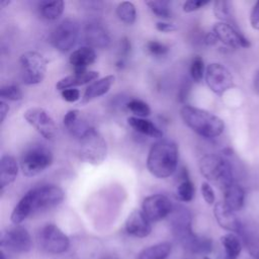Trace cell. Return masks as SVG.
<instances>
[{
	"mask_svg": "<svg viewBox=\"0 0 259 259\" xmlns=\"http://www.w3.org/2000/svg\"><path fill=\"white\" fill-rule=\"evenodd\" d=\"M178 164V147L170 140H160L152 145L148 157L147 168L157 178L171 176Z\"/></svg>",
	"mask_w": 259,
	"mask_h": 259,
	"instance_id": "obj_1",
	"label": "cell"
},
{
	"mask_svg": "<svg viewBox=\"0 0 259 259\" xmlns=\"http://www.w3.org/2000/svg\"><path fill=\"white\" fill-rule=\"evenodd\" d=\"M180 116L188 127L204 138H217L225 130L222 118L195 106L184 105L180 109Z\"/></svg>",
	"mask_w": 259,
	"mask_h": 259,
	"instance_id": "obj_2",
	"label": "cell"
},
{
	"mask_svg": "<svg viewBox=\"0 0 259 259\" xmlns=\"http://www.w3.org/2000/svg\"><path fill=\"white\" fill-rule=\"evenodd\" d=\"M198 167L201 175L206 180L219 185L223 189L234 182L231 164L219 155H204L200 158Z\"/></svg>",
	"mask_w": 259,
	"mask_h": 259,
	"instance_id": "obj_3",
	"label": "cell"
},
{
	"mask_svg": "<svg viewBox=\"0 0 259 259\" xmlns=\"http://www.w3.org/2000/svg\"><path fill=\"white\" fill-rule=\"evenodd\" d=\"M79 158L91 165L101 164L107 153V146L104 138L98 131L90 126L79 138Z\"/></svg>",
	"mask_w": 259,
	"mask_h": 259,
	"instance_id": "obj_4",
	"label": "cell"
},
{
	"mask_svg": "<svg viewBox=\"0 0 259 259\" xmlns=\"http://www.w3.org/2000/svg\"><path fill=\"white\" fill-rule=\"evenodd\" d=\"M53 163V154L42 145H34L26 149L20 158L19 166L22 174L26 177L35 176Z\"/></svg>",
	"mask_w": 259,
	"mask_h": 259,
	"instance_id": "obj_5",
	"label": "cell"
},
{
	"mask_svg": "<svg viewBox=\"0 0 259 259\" xmlns=\"http://www.w3.org/2000/svg\"><path fill=\"white\" fill-rule=\"evenodd\" d=\"M20 75L22 82L26 85L40 83L47 73L48 61L38 52L28 51L23 53L19 59Z\"/></svg>",
	"mask_w": 259,
	"mask_h": 259,
	"instance_id": "obj_6",
	"label": "cell"
},
{
	"mask_svg": "<svg viewBox=\"0 0 259 259\" xmlns=\"http://www.w3.org/2000/svg\"><path fill=\"white\" fill-rule=\"evenodd\" d=\"M30 199L33 212L59 205L65 197L63 189L57 185L47 184L34 187L26 192Z\"/></svg>",
	"mask_w": 259,
	"mask_h": 259,
	"instance_id": "obj_7",
	"label": "cell"
},
{
	"mask_svg": "<svg viewBox=\"0 0 259 259\" xmlns=\"http://www.w3.org/2000/svg\"><path fill=\"white\" fill-rule=\"evenodd\" d=\"M38 243L41 249L51 254L64 253L70 246L69 237L54 224H48L41 228L38 233Z\"/></svg>",
	"mask_w": 259,
	"mask_h": 259,
	"instance_id": "obj_8",
	"label": "cell"
},
{
	"mask_svg": "<svg viewBox=\"0 0 259 259\" xmlns=\"http://www.w3.org/2000/svg\"><path fill=\"white\" fill-rule=\"evenodd\" d=\"M78 36H79L78 23L71 18H67L61 21L56 26V28L52 33L51 41L58 51L62 53H66L75 46V44L77 42Z\"/></svg>",
	"mask_w": 259,
	"mask_h": 259,
	"instance_id": "obj_9",
	"label": "cell"
},
{
	"mask_svg": "<svg viewBox=\"0 0 259 259\" xmlns=\"http://www.w3.org/2000/svg\"><path fill=\"white\" fill-rule=\"evenodd\" d=\"M205 82L215 94L222 95L234 86V78L230 70L220 63H211L205 69Z\"/></svg>",
	"mask_w": 259,
	"mask_h": 259,
	"instance_id": "obj_10",
	"label": "cell"
},
{
	"mask_svg": "<svg viewBox=\"0 0 259 259\" xmlns=\"http://www.w3.org/2000/svg\"><path fill=\"white\" fill-rule=\"evenodd\" d=\"M23 117L45 139L53 141L56 138V122L46 109L41 107H30L24 111Z\"/></svg>",
	"mask_w": 259,
	"mask_h": 259,
	"instance_id": "obj_11",
	"label": "cell"
},
{
	"mask_svg": "<svg viewBox=\"0 0 259 259\" xmlns=\"http://www.w3.org/2000/svg\"><path fill=\"white\" fill-rule=\"evenodd\" d=\"M1 247L12 252L26 253L32 248V239L25 228L15 226L1 234Z\"/></svg>",
	"mask_w": 259,
	"mask_h": 259,
	"instance_id": "obj_12",
	"label": "cell"
},
{
	"mask_svg": "<svg viewBox=\"0 0 259 259\" xmlns=\"http://www.w3.org/2000/svg\"><path fill=\"white\" fill-rule=\"evenodd\" d=\"M171 200L163 194H153L144 198L142 210L153 223L169 217L173 210Z\"/></svg>",
	"mask_w": 259,
	"mask_h": 259,
	"instance_id": "obj_13",
	"label": "cell"
},
{
	"mask_svg": "<svg viewBox=\"0 0 259 259\" xmlns=\"http://www.w3.org/2000/svg\"><path fill=\"white\" fill-rule=\"evenodd\" d=\"M217 39L232 48H249L250 41L232 24L227 22H218L211 30Z\"/></svg>",
	"mask_w": 259,
	"mask_h": 259,
	"instance_id": "obj_14",
	"label": "cell"
},
{
	"mask_svg": "<svg viewBox=\"0 0 259 259\" xmlns=\"http://www.w3.org/2000/svg\"><path fill=\"white\" fill-rule=\"evenodd\" d=\"M170 225L174 236L181 242L193 233L191 229V215L187 208L178 205L174 206L170 214Z\"/></svg>",
	"mask_w": 259,
	"mask_h": 259,
	"instance_id": "obj_15",
	"label": "cell"
},
{
	"mask_svg": "<svg viewBox=\"0 0 259 259\" xmlns=\"http://www.w3.org/2000/svg\"><path fill=\"white\" fill-rule=\"evenodd\" d=\"M213 215L219 226L234 234L242 233V224L235 211L226 205L224 201H218L213 206Z\"/></svg>",
	"mask_w": 259,
	"mask_h": 259,
	"instance_id": "obj_16",
	"label": "cell"
},
{
	"mask_svg": "<svg viewBox=\"0 0 259 259\" xmlns=\"http://www.w3.org/2000/svg\"><path fill=\"white\" fill-rule=\"evenodd\" d=\"M125 231L136 238H145L152 232V222L142 209H135L125 221Z\"/></svg>",
	"mask_w": 259,
	"mask_h": 259,
	"instance_id": "obj_17",
	"label": "cell"
},
{
	"mask_svg": "<svg viewBox=\"0 0 259 259\" xmlns=\"http://www.w3.org/2000/svg\"><path fill=\"white\" fill-rule=\"evenodd\" d=\"M84 34L86 42L92 49H106L110 46V35L99 23H88L85 27Z\"/></svg>",
	"mask_w": 259,
	"mask_h": 259,
	"instance_id": "obj_18",
	"label": "cell"
},
{
	"mask_svg": "<svg viewBox=\"0 0 259 259\" xmlns=\"http://www.w3.org/2000/svg\"><path fill=\"white\" fill-rule=\"evenodd\" d=\"M99 77V73L97 71H80L75 72L72 75L66 76L58 81L56 84V88L58 90H66L70 88H74L76 86H82L84 84L90 83L94 80H97Z\"/></svg>",
	"mask_w": 259,
	"mask_h": 259,
	"instance_id": "obj_19",
	"label": "cell"
},
{
	"mask_svg": "<svg viewBox=\"0 0 259 259\" xmlns=\"http://www.w3.org/2000/svg\"><path fill=\"white\" fill-rule=\"evenodd\" d=\"M114 76L113 75H107L105 77H102L100 79H97L96 81L92 82L85 90L81 103H87L97 97L105 95L111 88L113 82H114Z\"/></svg>",
	"mask_w": 259,
	"mask_h": 259,
	"instance_id": "obj_20",
	"label": "cell"
},
{
	"mask_svg": "<svg viewBox=\"0 0 259 259\" xmlns=\"http://www.w3.org/2000/svg\"><path fill=\"white\" fill-rule=\"evenodd\" d=\"M18 173V165L16 159L11 155H3L0 160V189L9 186L16 179Z\"/></svg>",
	"mask_w": 259,
	"mask_h": 259,
	"instance_id": "obj_21",
	"label": "cell"
},
{
	"mask_svg": "<svg viewBox=\"0 0 259 259\" xmlns=\"http://www.w3.org/2000/svg\"><path fill=\"white\" fill-rule=\"evenodd\" d=\"M96 60V53L90 47H82L73 51L69 62L74 67L75 72L86 71V68L92 65Z\"/></svg>",
	"mask_w": 259,
	"mask_h": 259,
	"instance_id": "obj_22",
	"label": "cell"
},
{
	"mask_svg": "<svg viewBox=\"0 0 259 259\" xmlns=\"http://www.w3.org/2000/svg\"><path fill=\"white\" fill-rule=\"evenodd\" d=\"M184 249L193 254L199 255H207L212 251V241L206 237H200L196 234L192 233L187 238L180 242Z\"/></svg>",
	"mask_w": 259,
	"mask_h": 259,
	"instance_id": "obj_23",
	"label": "cell"
},
{
	"mask_svg": "<svg viewBox=\"0 0 259 259\" xmlns=\"http://www.w3.org/2000/svg\"><path fill=\"white\" fill-rule=\"evenodd\" d=\"M224 202L235 212L240 210L245 202V190L243 187L235 182L223 189Z\"/></svg>",
	"mask_w": 259,
	"mask_h": 259,
	"instance_id": "obj_24",
	"label": "cell"
},
{
	"mask_svg": "<svg viewBox=\"0 0 259 259\" xmlns=\"http://www.w3.org/2000/svg\"><path fill=\"white\" fill-rule=\"evenodd\" d=\"M127 123L128 125L134 128L136 132L152 137V138H162L163 133L162 131L151 120L147 118H142V117H137V116H130L127 118Z\"/></svg>",
	"mask_w": 259,
	"mask_h": 259,
	"instance_id": "obj_25",
	"label": "cell"
},
{
	"mask_svg": "<svg viewBox=\"0 0 259 259\" xmlns=\"http://www.w3.org/2000/svg\"><path fill=\"white\" fill-rule=\"evenodd\" d=\"M221 243L224 248L223 259H238L242 252V242L237 234L228 233L221 237Z\"/></svg>",
	"mask_w": 259,
	"mask_h": 259,
	"instance_id": "obj_26",
	"label": "cell"
},
{
	"mask_svg": "<svg viewBox=\"0 0 259 259\" xmlns=\"http://www.w3.org/2000/svg\"><path fill=\"white\" fill-rule=\"evenodd\" d=\"M172 250L169 242H160L144 248L138 255V259H167Z\"/></svg>",
	"mask_w": 259,
	"mask_h": 259,
	"instance_id": "obj_27",
	"label": "cell"
},
{
	"mask_svg": "<svg viewBox=\"0 0 259 259\" xmlns=\"http://www.w3.org/2000/svg\"><path fill=\"white\" fill-rule=\"evenodd\" d=\"M65 3L62 0L41 1L38 4V10L42 18L54 21L57 20L64 12Z\"/></svg>",
	"mask_w": 259,
	"mask_h": 259,
	"instance_id": "obj_28",
	"label": "cell"
},
{
	"mask_svg": "<svg viewBox=\"0 0 259 259\" xmlns=\"http://www.w3.org/2000/svg\"><path fill=\"white\" fill-rule=\"evenodd\" d=\"M32 212L33 209L30 199L27 196V194H24L18 201V203L14 206L10 215V221L17 226L20 223H22L27 217H29Z\"/></svg>",
	"mask_w": 259,
	"mask_h": 259,
	"instance_id": "obj_29",
	"label": "cell"
},
{
	"mask_svg": "<svg viewBox=\"0 0 259 259\" xmlns=\"http://www.w3.org/2000/svg\"><path fill=\"white\" fill-rule=\"evenodd\" d=\"M116 15L125 24H133L137 18L136 6L133 2L122 1L116 7Z\"/></svg>",
	"mask_w": 259,
	"mask_h": 259,
	"instance_id": "obj_30",
	"label": "cell"
},
{
	"mask_svg": "<svg viewBox=\"0 0 259 259\" xmlns=\"http://www.w3.org/2000/svg\"><path fill=\"white\" fill-rule=\"evenodd\" d=\"M194 193H195L194 184L189 179H184L183 181H181L176 191L177 198L183 202H188L192 200Z\"/></svg>",
	"mask_w": 259,
	"mask_h": 259,
	"instance_id": "obj_31",
	"label": "cell"
},
{
	"mask_svg": "<svg viewBox=\"0 0 259 259\" xmlns=\"http://www.w3.org/2000/svg\"><path fill=\"white\" fill-rule=\"evenodd\" d=\"M127 109L134 113L137 117H142L145 118L151 114V108L150 106L143 100L134 98L130 100L126 104Z\"/></svg>",
	"mask_w": 259,
	"mask_h": 259,
	"instance_id": "obj_32",
	"label": "cell"
},
{
	"mask_svg": "<svg viewBox=\"0 0 259 259\" xmlns=\"http://www.w3.org/2000/svg\"><path fill=\"white\" fill-rule=\"evenodd\" d=\"M146 4L150 10L157 16L161 18H169L171 16V11L169 8V2L167 1H157L151 0L147 1Z\"/></svg>",
	"mask_w": 259,
	"mask_h": 259,
	"instance_id": "obj_33",
	"label": "cell"
},
{
	"mask_svg": "<svg viewBox=\"0 0 259 259\" xmlns=\"http://www.w3.org/2000/svg\"><path fill=\"white\" fill-rule=\"evenodd\" d=\"M213 13L215 17L222 22H227L231 18V8H230V3L225 0H218L214 1L213 3Z\"/></svg>",
	"mask_w": 259,
	"mask_h": 259,
	"instance_id": "obj_34",
	"label": "cell"
},
{
	"mask_svg": "<svg viewBox=\"0 0 259 259\" xmlns=\"http://www.w3.org/2000/svg\"><path fill=\"white\" fill-rule=\"evenodd\" d=\"M204 75H205V71H204L203 60L201 57L196 56L192 59L190 64V76L194 82L199 83L202 80Z\"/></svg>",
	"mask_w": 259,
	"mask_h": 259,
	"instance_id": "obj_35",
	"label": "cell"
},
{
	"mask_svg": "<svg viewBox=\"0 0 259 259\" xmlns=\"http://www.w3.org/2000/svg\"><path fill=\"white\" fill-rule=\"evenodd\" d=\"M0 97L1 100H10V101H18L23 97L22 91L19 87L15 85H6L0 89Z\"/></svg>",
	"mask_w": 259,
	"mask_h": 259,
	"instance_id": "obj_36",
	"label": "cell"
},
{
	"mask_svg": "<svg viewBox=\"0 0 259 259\" xmlns=\"http://www.w3.org/2000/svg\"><path fill=\"white\" fill-rule=\"evenodd\" d=\"M146 48H147V50L149 51L150 54H152L153 56H157V57L164 56L169 51V48L166 45H164V44H162L158 40L148 41L147 45H146Z\"/></svg>",
	"mask_w": 259,
	"mask_h": 259,
	"instance_id": "obj_37",
	"label": "cell"
},
{
	"mask_svg": "<svg viewBox=\"0 0 259 259\" xmlns=\"http://www.w3.org/2000/svg\"><path fill=\"white\" fill-rule=\"evenodd\" d=\"M79 115H80V111L78 109H72V110H69L64 118H63V123H64V126L70 131L78 121V118H79Z\"/></svg>",
	"mask_w": 259,
	"mask_h": 259,
	"instance_id": "obj_38",
	"label": "cell"
},
{
	"mask_svg": "<svg viewBox=\"0 0 259 259\" xmlns=\"http://www.w3.org/2000/svg\"><path fill=\"white\" fill-rule=\"evenodd\" d=\"M208 3H209V1H207V0H188V1L184 2L182 8H183L184 12L188 13V12H193V11L198 10Z\"/></svg>",
	"mask_w": 259,
	"mask_h": 259,
	"instance_id": "obj_39",
	"label": "cell"
},
{
	"mask_svg": "<svg viewBox=\"0 0 259 259\" xmlns=\"http://www.w3.org/2000/svg\"><path fill=\"white\" fill-rule=\"evenodd\" d=\"M201 194L203 199L205 200L206 203L208 204H212L215 200V195L213 192L212 187L210 186L209 183L207 182H202L201 183Z\"/></svg>",
	"mask_w": 259,
	"mask_h": 259,
	"instance_id": "obj_40",
	"label": "cell"
},
{
	"mask_svg": "<svg viewBox=\"0 0 259 259\" xmlns=\"http://www.w3.org/2000/svg\"><path fill=\"white\" fill-rule=\"evenodd\" d=\"M64 100L68 102H75L80 98V91L76 88H70L63 90L61 93Z\"/></svg>",
	"mask_w": 259,
	"mask_h": 259,
	"instance_id": "obj_41",
	"label": "cell"
},
{
	"mask_svg": "<svg viewBox=\"0 0 259 259\" xmlns=\"http://www.w3.org/2000/svg\"><path fill=\"white\" fill-rule=\"evenodd\" d=\"M250 23L254 29L259 30V1L255 3L250 14Z\"/></svg>",
	"mask_w": 259,
	"mask_h": 259,
	"instance_id": "obj_42",
	"label": "cell"
},
{
	"mask_svg": "<svg viewBox=\"0 0 259 259\" xmlns=\"http://www.w3.org/2000/svg\"><path fill=\"white\" fill-rule=\"evenodd\" d=\"M156 28L159 31H162V32H171V31L176 30V26L173 23L166 22V21L157 22L156 23Z\"/></svg>",
	"mask_w": 259,
	"mask_h": 259,
	"instance_id": "obj_43",
	"label": "cell"
},
{
	"mask_svg": "<svg viewBox=\"0 0 259 259\" xmlns=\"http://www.w3.org/2000/svg\"><path fill=\"white\" fill-rule=\"evenodd\" d=\"M8 111H9L8 104L4 100H1L0 101V121H1V123L5 120V118L8 114Z\"/></svg>",
	"mask_w": 259,
	"mask_h": 259,
	"instance_id": "obj_44",
	"label": "cell"
},
{
	"mask_svg": "<svg viewBox=\"0 0 259 259\" xmlns=\"http://www.w3.org/2000/svg\"><path fill=\"white\" fill-rule=\"evenodd\" d=\"M217 41H218V39H217V37H215V35H214V33H213L212 31L208 32V33L205 35V37H204V42H205L206 45H208V46L214 45Z\"/></svg>",
	"mask_w": 259,
	"mask_h": 259,
	"instance_id": "obj_45",
	"label": "cell"
},
{
	"mask_svg": "<svg viewBox=\"0 0 259 259\" xmlns=\"http://www.w3.org/2000/svg\"><path fill=\"white\" fill-rule=\"evenodd\" d=\"M254 89L259 94V70L256 72L254 76Z\"/></svg>",
	"mask_w": 259,
	"mask_h": 259,
	"instance_id": "obj_46",
	"label": "cell"
},
{
	"mask_svg": "<svg viewBox=\"0 0 259 259\" xmlns=\"http://www.w3.org/2000/svg\"><path fill=\"white\" fill-rule=\"evenodd\" d=\"M10 3V1H1V6L4 7L5 5H8Z\"/></svg>",
	"mask_w": 259,
	"mask_h": 259,
	"instance_id": "obj_47",
	"label": "cell"
},
{
	"mask_svg": "<svg viewBox=\"0 0 259 259\" xmlns=\"http://www.w3.org/2000/svg\"><path fill=\"white\" fill-rule=\"evenodd\" d=\"M202 259H212V258H210V257H208V256H203Z\"/></svg>",
	"mask_w": 259,
	"mask_h": 259,
	"instance_id": "obj_48",
	"label": "cell"
}]
</instances>
